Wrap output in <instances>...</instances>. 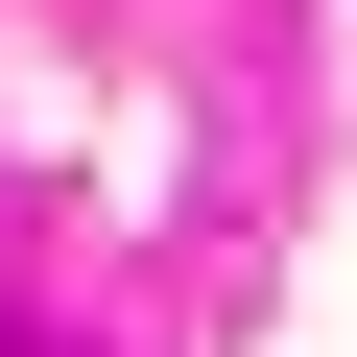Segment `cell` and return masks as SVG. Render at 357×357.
I'll list each match as a JSON object with an SVG mask.
<instances>
[{
  "label": "cell",
  "mask_w": 357,
  "mask_h": 357,
  "mask_svg": "<svg viewBox=\"0 0 357 357\" xmlns=\"http://www.w3.org/2000/svg\"><path fill=\"white\" fill-rule=\"evenodd\" d=\"M0 357H24V333H0Z\"/></svg>",
  "instance_id": "1"
}]
</instances>
